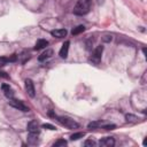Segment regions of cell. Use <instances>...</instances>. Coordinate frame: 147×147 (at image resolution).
Masks as SVG:
<instances>
[{
	"label": "cell",
	"instance_id": "9",
	"mask_svg": "<svg viewBox=\"0 0 147 147\" xmlns=\"http://www.w3.org/2000/svg\"><path fill=\"white\" fill-rule=\"evenodd\" d=\"M38 136H39V133H31V132H29V136H28V144H29V145H32V146L38 145V144H39V138H38Z\"/></svg>",
	"mask_w": 147,
	"mask_h": 147
},
{
	"label": "cell",
	"instance_id": "14",
	"mask_svg": "<svg viewBox=\"0 0 147 147\" xmlns=\"http://www.w3.org/2000/svg\"><path fill=\"white\" fill-rule=\"evenodd\" d=\"M84 30H85V26L84 25H78V26H76V28L72 29L71 33H72V36H77V34L84 32Z\"/></svg>",
	"mask_w": 147,
	"mask_h": 147
},
{
	"label": "cell",
	"instance_id": "2",
	"mask_svg": "<svg viewBox=\"0 0 147 147\" xmlns=\"http://www.w3.org/2000/svg\"><path fill=\"white\" fill-rule=\"evenodd\" d=\"M56 119L64 126H67L68 129H78L79 127V124L74 121L72 118L70 117H65V116H56Z\"/></svg>",
	"mask_w": 147,
	"mask_h": 147
},
{
	"label": "cell",
	"instance_id": "20",
	"mask_svg": "<svg viewBox=\"0 0 147 147\" xmlns=\"http://www.w3.org/2000/svg\"><path fill=\"white\" fill-rule=\"evenodd\" d=\"M8 62H9L8 57H3V56H0V68H2L3 65H6Z\"/></svg>",
	"mask_w": 147,
	"mask_h": 147
},
{
	"label": "cell",
	"instance_id": "17",
	"mask_svg": "<svg viewBox=\"0 0 147 147\" xmlns=\"http://www.w3.org/2000/svg\"><path fill=\"white\" fill-rule=\"evenodd\" d=\"M85 136V133L84 132H76V133H74V134H71V137H70V139L74 141V140H78V139H80V138H83Z\"/></svg>",
	"mask_w": 147,
	"mask_h": 147
},
{
	"label": "cell",
	"instance_id": "11",
	"mask_svg": "<svg viewBox=\"0 0 147 147\" xmlns=\"http://www.w3.org/2000/svg\"><path fill=\"white\" fill-rule=\"evenodd\" d=\"M67 33H68V31L65 29H56V30L51 31V34L53 37H56V38H63L67 36Z\"/></svg>",
	"mask_w": 147,
	"mask_h": 147
},
{
	"label": "cell",
	"instance_id": "15",
	"mask_svg": "<svg viewBox=\"0 0 147 147\" xmlns=\"http://www.w3.org/2000/svg\"><path fill=\"white\" fill-rule=\"evenodd\" d=\"M125 119H126V122H129V123H136V122H138V117L137 116H134V115H132V114H126L125 115Z\"/></svg>",
	"mask_w": 147,
	"mask_h": 147
},
{
	"label": "cell",
	"instance_id": "16",
	"mask_svg": "<svg viewBox=\"0 0 147 147\" xmlns=\"http://www.w3.org/2000/svg\"><path fill=\"white\" fill-rule=\"evenodd\" d=\"M88 129H96V127H100L102 126V122L101 121H95V122H91L88 125Z\"/></svg>",
	"mask_w": 147,
	"mask_h": 147
},
{
	"label": "cell",
	"instance_id": "12",
	"mask_svg": "<svg viewBox=\"0 0 147 147\" xmlns=\"http://www.w3.org/2000/svg\"><path fill=\"white\" fill-rule=\"evenodd\" d=\"M47 45H48V41H47L46 39H38L37 42H36V45H34V49H36V51L42 49V48L47 47Z\"/></svg>",
	"mask_w": 147,
	"mask_h": 147
},
{
	"label": "cell",
	"instance_id": "21",
	"mask_svg": "<svg viewBox=\"0 0 147 147\" xmlns=\"http://www.w3.org/2000/svg\"><path fill=\"white\" fill-rule=\"evenodd\" d=\"M41 126H42L44 129H48V130H52V131L56 130V127H55L54 125H52V124H42Z\"/></svg>",
	"mask_w": 147,
	"mask_h": 147
},
{
	"label": "cell",
	"instance_id": "22",
	"mask_svg": "<svg viewBox=\"0 0 147 147\" xmlns=\"http://www.w3.org/2000/svg\"><path fill=\"white\" fill-rule=\"evenodd\" d=\"M102 127H103L105 130H113V129L116 127V125H114V124H109V125H103Z\"/></svg>",
	"mask_w": 147,
	"mask_h": 147
},
{
	"label": "cell",
	"instance_id": "7",
	"mask_svg": "<svg viewBox=\"0 0 147 147\" xmlns=\"http://www.w3.org/2000/svg\"><path fill=\"white\" fill-rule=\"evenodd\" d=\"M28 131L31 132V133H39L40 130H39V124L37 121H31L28 123V126H26Z\"/></svg>",
	"mask_w": 147,
	"mask_h": 147
},
{
	"label": "cell",
	"instance_id": "6",
	"mask_svg": "<svg viewBox=\"0 0 147 147\" xmlns=\"http://www.w3.org/2000/svg\"><path fill=\"white\" fill-rule=\"evenodd\" d=\"M99 145L102 147H113L115 145V139L111 137H105V138L100 139Z\"/></svg>",
	"mask_w": 147,
	"mask_h": 147
},
{
	"label": "cell",
	"instance_id": "18",
	"mask_svg": "<svg viewBox=\"0 0 147 147\" xmlns=\"http://www.w3.org/2000/svg\"><path fill=\"white\" fill-rule=\"evenodd\" d=\"M68 142H67V140H64V139H59V140H56L54 144H53V146L54 147H61V146H65Z\"/></svg>",
	"mask_w": 147,
	"mask_h": 147
},
{
	"label": "cell",
	"instance_id": "13",
	"mask_svg": "<svg viewBox=\"0 0 147 147\" xmlns=\"http://www.w3.org/2000/svg\"><path fill=\"white\" fill-rule=\"evenodd\" d=\"M52 55H53V51H52V49H46L45 52H42V53L39 55L38 60H39V61H45L46 59L51 57Z\"/></svg>",
	"mask_w": 147,
	"mask_h": 147
},
{
	"label": "cell",
	"instance_id": "24",
	"mask_svg": "<svg viewBox=\"0 0 147 147\" xmlns=\"http://www.w3.org/2000/svg\"><path fill=\"white\" fill-rule=\"evenodd\" d=\"M0 77H3V78H8L9 76H8V75H7L5 71H1V70H0Z\"/></svg>",
	"mask_w": 147,
	"mask_h": 147
},
{
	"label": "cell",
	"instance_id": "3",
	"mask_svg": "<svg viewBox=\"0 0 147 147\" xmlns=\"http://www.w3.org/2000/svg\"><path fill=\"white\" fill-rule=\"evenodd\" d=\"M102 52H103V46H98L94 52L92 53V55L90 56L88 61L92 63V64H99L100 61H101V56H102Z\"/></svg>",
	"mask_w": 147,
	"mask_h": 147
},
{
	"label": "cell",
	"instance_id": "5",
	"mask_svg": "<svg viewBox=\"0 0 147 147\" xmlns=\"http://www.w3.org/2000/svg\"><path fill=\"white\" fill-rule=\"evenodd\" d=\"M25 91L28 93V95H30L31 98H33L36 95V91H34V85L33 82L31 79H25Z\"/></svg>",
	"mask_w": 147,
	"mask_h": 147
},
{
	"label": "cell",
	"instance_id": "8",
	"mask_svg": "<svg viewBox=\"0 0 147 147\" xmlns=\"http://www.w3.org/2000/svg\"><path fill=\"white\" fill-rule=\"evenodd\" d=\"M1 88H2V92H3V94H5L6 98H8V99L14 98V92H13V90H11V87L9 85L2 84L1 85Z\"/></svg>",
	"mask_w": 147,
	"mask_h": 147
},
{
	"label": "cell",
	"instance_id": "19",
	"mask_svg": "<svg viewBox=\"0 0 147 147\" xmlns=\"http://www.w3.org/2000/svg\"><path fill=\"white\" fill-rule=\"evenodd\" d=\"M84 145H85L86 147H92V146H95L96 142H95L94 140H92V139H87V140L84 142Z\"/></svg>",
	"mask_w": 147,
	"mask_h": 147
},
{
	"label": "cell",
	"instance_id": "1",
	"mask_svg": "<svg viewBox=\"0 0 147 147\" xmlns=\"http://www.w3.org/2000/svg\"><path fill=\"white\" fill-rule=\"evenodd\" d=\"M91 2L92 0H78L76 6L74 7V14L75 15H85L91 9Z\"/></svg>",
	"mask_w": 147,
	"mask_h": 147
},
{
	"label": "cell",
	"instance_id": "4",
	"mask_svg": "<svg viewBox=\"0 0 147 147\" xmlns=\"http://www.w3.org/2000/svg\"><path fill=\"white\" fill-rule=\"evenodd\" d=\"M8 103H9V106H11V107H14V108H16V109H18V110H22V111H25V113L29 111V107H28V106H25L22 101L16 100V99H14V98L9 99Z\"/></svg>",
	"mask_w": 147,
	"mask_h": 147
},
{
	"label": "cell",
	"instance_id": "23",
	"mask_svg": "<svg viewBox=\"0 0 147 147\" xmlns=\"http://www.w3.org/2000/svg\"><path fill=\"white\" fill-rule=\"evenodd\" d=\"M102 40L105 41V42H109L110 40H111V36H105V37H102Z\"/></svg>",
	"mask_w": 147,
	"mask_h": 147
},
{
	"label": "cell",
	"instance_id": "10",
	"mask_svg": "<svg viewBox=\"0 0 147 147\" xmlns=\"http://www.w3.org/2000/svg\"><path fill=\"white\" fill-rule=\"evenodd\" d=\"M69 45H70L69 41H64V44L62 45V47H61V49H60V53H59L62 59H67L68 52H69Z\"/></svg>",
	"mask_w": 147,
	"mask_h": 147
}]
</instances>
